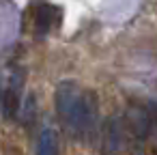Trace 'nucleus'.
I'll list each match as a JSON object with an SVG mask.
<instances>
[{"label":"nucleus","mask_w":157,"mask_h":155,"mask_svg":"<svg viewBox=\"0 0 157 155\" xmlns=\"http://www.w3.org/2000/svg\"><path fill=\"white\" fill-rule=\"evenodd\" d=\"M56 110L58 116L78 131H93L97 121V99L93 93L80 88L73 80H63L56 88Z\"/></svg>","instance_id":"obj_1"},{"label":"nucleus","mask_w":157,"mask_h":155,"mask_svg":"<svg viewBox=\"0 0 157 155\" xmlns=\"http://www.w3.org/2000/svg\"><path fill=\"white\" fill-rule=\"evenodd\" d=\"M123 149V125L116 116L105 123L103 131V155H118Z\"/></svg>","instance_id":"obj_3"},{"label":"nucleus","mask_w":157,"mask_h":155,"mask_svg":"<svg viewBox=\"0 0 157 155\" xmlns=\"http://www.w3.org/2000/svg\"><path fill=\"white\" fill-rule=\"evenodd\" d=\"M52 22H54V9L43 5L39 11H37V17H35V28H37V35L43 37L50 28H52Z\"/></svg>","instance_id":"obj_6"},{"label":"nucleus","mask_w":157,"mask_h":155,"mask_svg":"<svg viewBox=\"0 0 157 155\" xmlns=\"http://www.w3.org/2000/svg\"><path fill=\"white\" fill-rule=\"evenodd\" d=\"M127 121H129V127L131 131L138 136V138H144L151 129V118L144 110H138V108H131L129 114H127Z\"/></svg>","instance_id":"obj_4"},{"label":"nucleus","mask_w":157,"mask_h":155,"mask_svg":"<svg viewBox=\"0 0 157 155\" xmlns=\"http://www.w3.org/2000/svg\"><path fill=\"white\" fill-rule=\"evenodd\" d=\"M20 103H22V76L20 71H13L7 88L2 91V97H0V106H2L5 116L13 118L20 112Z\"/></svg>","instance_id":"obj_2"},{"label":"nucleus","mask_w":157,"mask_h":155,"mask_svg":"<svg viewBox=\"0 0 157 155\" xmlns=\"http://www.w3.org/2000/svg\"><path fill=\"white\" fill-rule=\"evenodd\" d=\"M37 155H58V134L45 127L37 140Z\"/></svg>","instance_id":"obj_5"},{"label":"nucleus","mask_w":157,"mask_h":155,"mask_svg":"<svg viewBox=\"0 0 157 155\" xmlns=\"http://www.w3.org/2000/svg\"><path fill=\"white\" fill-rule=\"evenodd\" d=\"M0 97H2V76H0Z\"/></svg>","instance_id":"obj_7"}]
</instances>
